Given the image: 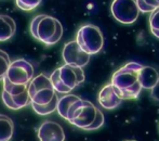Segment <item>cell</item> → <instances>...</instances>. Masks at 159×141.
Here are the masks:
<instances>
[{
  "label": "cell",
  "instance_id": "cell-1",
  "mask_svg": "<svg viewBox=\"0 0 159 141\" xmlns=\"http://www.w3.org/2000/svg\"><path fill=\"white\" fill-rule=\"evenodd\" d=\"M66 120L84 130H95L103 126L104 115L90 101L79 98L70 106Z\"/></svg>",
  "mask_w": 159,
  "mask_h": 141
},
{
  "label": "cell",
  "instance_id": "cell-2",
  "mask_svg": "<svg viewBox=\"0 0 159 141\" xmlns=\"http://www.w3.org/2000/svg\"><path fill=\"white\" fill-rule=\"evenodd\" d=\"M143 65L136 62L128 64L115 72L111 77V84L118 90L124 100L135 99L140 95L142 85L140 82V71Z\"/></svg>",
  "mask_w": 159,
  "mask_h": 141
},
{
  "label": "cell",
  "instance_id": "cell-3",
  "mask_svg": "<svg viewBox=\"0 0 159 141\" xmlns=\"http://www.w3.org/2000/svg\"><path fill=\"white\" fill-rule=\"evenodd\" d=\"M30 34L35 39L47 46H53L61 40L63 26L61 22L50 15L40 14L33 19L30 23Z\"/></svg>",
  "mask_w": 159,
  "mask_h": 141
},
{
  "label": "cell",
  "instance_id": "cell-4",
  "mask_svg": "<svg viewBox=\"0 0 159 141\" xmlns=\"http://www.w3.org/2000/svg\"><path fill=\"white\" fill-rule=\"evenodd\" d=\"M84 73L82 68L64 64L63 66L57 68L50 76L55 91L57 93H69L73 89L78 87L84 82Z\"/></svg>",
  "mask_w": 159,
  "mask_h": 141
},
{
  "label": "cell",
  "instance_id": "cell-5",
  "mask_svg": "<svg viewBox=\"0 0 159 141\" xmlns=\"http://www.w3.org/2000/svg\"><path fill=\"white\" fill-rule=\"evenodd\" d=\"M28 92H30V101L33 103L44 106L48 104L57 96L50 77L44 74L36 76L28 84Z\"/></svg>",
  "mask_w": 159,
  "mask_h": 141
},
{
  "label": "cell",
  "instance_id": "cell-6",
  "mask_svg": "<svg viewBox=\"0 0 159 141\" xmlns=\"http://www.w3.org/2000/svg\"><path fill=\"white\" fill-rule=\"evenodd\" d=\"M77 42L82 49L89 54H96L103 48L104 38L101 30L92 24H87L78 30Z\"/></svg>",
  "mask_w": 159,
  "mask_h": 141
},
{
  "label": "cell",
  "instance_id": "cell-7",
  "mask_svg": "<svg viewBox=\"0 0 159 141\" xmlns=\"http://www.w3.org/2000/svg\"><path fill=\"white\" fill-rule=\"evenodd\" d=\"M113 16L121 24H132L138 20L140 9L135 0H114L111 7Z\"/></svg>",
  "mask_w": 159,
  "mask_h": 141
},
{
  "label": "cell",
  "instance_id": "cell-8",
  "mask_svg": "<svg viewBox=\"0 0 159 141\" xmlns=\"http://www.w3.org/2000/svg\"><path fill=\"white\" fill-rule=\"evenodd\" d=\"M4 78L14 85H28L34 78V68L28 61L19 59L11 62Z\"/></svg>",
  "mask_w": 159,
  "mask_h": 141
},
{
  "label": "cell",
  "instance_id": "cell-9",
  "mask_svg": "<svg viewBox=\"0 0 159 141\" xmlns=\"http://www.w3.org/2000/svg\"><path fill=\"white\" fill-rule=\"evenodd\" d=\"M62 57L65 64L78 66V68H84L90 61V54L80 47L77 40H73L65 44L62 51Z\"/></svg>",
  "mask_w": 159,
  "mask_h": 141
},
{
  "label": "cell",
  "instance_id": "cell-10",
  "mask_svg": "<svg viewBox=\"0 0 159 141\" xmlns=\"http://www.w3.org/2000/svg\"><path fill=\"white\" fill-rule=\"evenodd\" d=\"M38 138L40 141H64V129L59 123L46 120L38 129Z\"/></svg>",
  "mask_w": 159,
  "mask_h": 141
},
{
  "label": "cell",
  "instance_id": "cell-11",
  "mask_svg": "<svg viewBox=\"0 0 159 141\" xmlns=\"http://www.w3.org/2000/svg\"><path fill=\"white\" fill-rule=\"evenodd\" d=\"M122 98L113 84H108L101 89L98 93V103L106 110L116 109L122 102Z\"/></svg>",
  "mask_w": 159,
  "mask_h": 141
},
{
  "label": "cell",
  "instance_id": "cell-12",
  "mask_svg": "<svg viewBox=\"0 0 159 141\" xmlns=\"http://www.w3.org/2000/svg\"><path fill=\"white\" fill-rule=\"evenodd\" d=\"M1 98L3 101L4 106L11 110H20L23 109L26 106L30 103V97L28 89L26 91H24L21 95H10L7 91L2 90L1 92Z\"/></svg>",
  "mask_w": 159,
  "mask_h": 141
},
{
  "label": "cell",
  "instance_id": "cell-13",
  "mask_svg": "<svg viewBox=\"0 0 159 141\" xmlns=\"http://www.w3.org/2000/svg\"><path fill=\"white\" fill-rule=\"evenodd\" d=\"M16 31L15 21L9 15L0 14V42L7 41L13 37Z\"/></svg>",
  "mask_w": 159,
  "mask_h": 141
},
{
  "label": "cell",
  "instance_id": "cell-14",
  "mask_svg": "<svg viewBox=\"0 0 159 141\" xmlns=\"http://www.w3.org/2000/svg\"><path fill=\"white\" fill-rule=\"evenodd\" d=\"M159 79L158 72L151 66H143L140 71V82L143 89H152Z\"/></svg>",
  "mask_w": 159,
  "mask_h": 141
},
{
  "label": "cell",
  "instance_id": "cell-15",
  "mask_svg": "<svg viewBox=\"0 0 159 141\" xmlns=\"http://www.w3.org/2000/svg\"><path fill=\"white\" fill-rule=\"evenodd\" d=\"M14 133V123L9 116L0 114V141H9Z\"/></svg>",
  "mask_w": 159,
  "mask_h": 141
},
{
  "label": "cell",
  "instance_id": "cell-16",
  "mask_svg": "<svg viewBox=\"0 0 159 141\" xmlns=\"http://www.w3.org/2000/svg\"><path fill=\"white\" fill-rule=\"evenodd\" d=\"M79 99L78 96L75 95H69L66 93L63 97H61L59 99V103H57V113L61 117H63L64 120H66L67 113H68L70 106L75 103L77 100Z\"/></svg>",
  "mask_w": 159,
  "mask_h": 141
},
{
  "label": "cell",
  "instance_id": "cell-17",
  "mask_svg": "<svg viewBox=\"0 0 159 141\" xmlns=\"http://www.w3.org/2000/svg\"><path fill=\"white\" fill-rule=\"evenodd\" d=\"M32 103V107L33 110L39 115H49V114L53 113L55 110H57V103H59V97H54V99L48 104H44V106H39V104L36 103Z\"/></svg>",
  "mask_w": 159,
  "mask_h": 141
},
{
  "label": "cell",
  "instance_id": "cell-18",
  "mask_svg": "<svg viewBox=\"0 0 159 141\" xmlns=\"http://www.w3.org/2000/svg\"><path fill=\"white\" fill-rule=\"evenodd\" d=\"M28 89V85H14L7 78L3 79V90L10 95H21Z\"/></svg>",
  "mask_w": 159,
  "mask_h": 141
},
{
  "label": "cell",
  "instance_id": "cell-19",
  "mask_svg": "<svg viewBox=\"0 0 159 141\" xmlns=\"http://www.w3.org/2000/svg\"><path fill=\"white\" fill-rule=\"evenodd\" d=\"M11 65L10 57L3 50H0V80H3Z\"/></svg>",
  "mask_w": 159,
  "mask_h": 141
},
{
  "label": "cell",
  "instance_id": "cell-20",
  "mask_svg": "<svg viewBox=\"0 0 159 141\" xmlns=\"http://www.w3.org/2000/svg\"><path fill=\"white\" fill-rule=\"evenodd\" d=\"M149 30L155 37L159 38V7L151 12L149 15Z\"/></svg>",
  "mask_w": 159,
  "mask_h": 141
},
{
  "label": "cell",
  "instance_id": "cell-21",
  "mask_svg": "<svg viewBox=\"0 0 159 141\" xmlns=\"http://www.w3.org/2000/svg\"><path fill=\"white\" fill-rule=\"evenodd\" d=\"M138 7L140 9V12L143 13H149L153 12L155 9L159 7L158 2L156 0H135Z\"/></svg>",
  "mask_w": 159,
  "mask_h": 141
},
{
  "label": "cell",
  "instance_id": "cell-22",
  "mask_svg": "<svg viewBox=\"0 0 159 141\" xmlns=\"http://www.w3.org/2000/svg\"><path fill=\"white\" fill-rule=\"evenodd\" d=\"M42 0H15V4L19 9L24 11H33L35 10Z\"/></svg>",
  "mask_w": 159,
  "mask_h": 141
},
{
  "label": "cell",
  "instance_id": "cell-23",
  "mask_svg": "<svg viewBox=\"0 0 159 141\" xmlns=\"http://www.w3.org/2000/svg\"><path fill=\"white\" fill-rule=\"evenodd\" d=\"M151 97L153 98L154 100H156V101L159 102V79L157 82V84L155 85V86L153 87V88L151 89Z\"/></svg>",
  "mask_w": 159,
  "mask_h": 141
},
{
  "label": "cell",
  "instance_id": "cell-24",
  "mask_svg": "<svg viewBox=\"0 0 159 141\" xmlns=\"http://www.w3.org/2000/svg\"><path fill=\"white\" fill-rule=\"evenodd\" d=\"M128 141H136V140H128Z\"/></svg>",
  "mask_w": 159,
  "mask_h": 141
},
{
  "label": "cell",
  "instance_id": "cell-25",
  "mask_svg": "<svg viewBox=\"0 0 159 141\" xmlns=\"http://www.w3.org/2000/svg\"><path fill=\"white\" fill-rule=\"evenodd\" d=\"M156 1H157V2H158V4H159V0H156Z\"/></svg>",
  "mask_w": 159,
  "mask_h": 141
}]
</instances>
